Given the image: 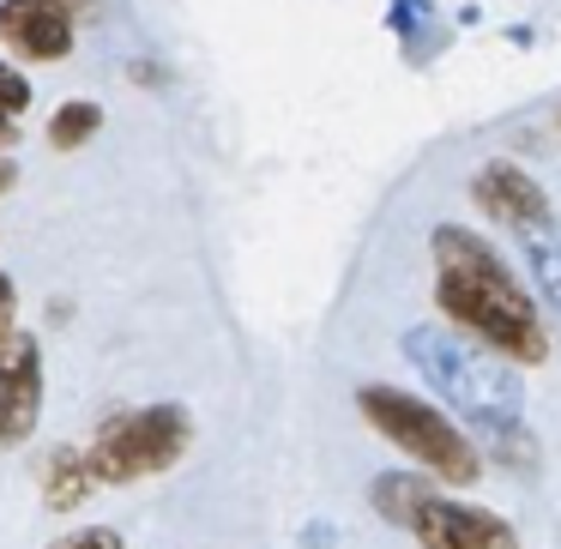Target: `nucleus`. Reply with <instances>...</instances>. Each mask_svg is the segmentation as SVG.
Here are the masks:
<instances>
[{"mask_svg": "<svg viewBox=\"0 0 561 549\" xmlns=\"http://www.w3.org/2000/svg\"><path fill=\"white\" fill-rule=\"evenodd\" d=\"M37 411H43V351L31 332H7L0 339V447H19L37 428Z\"/></svg>", "mask_w": 561, "mask_h": 549, "instance_id": "423d86ee", "label": "nucleus"}, {"mask_svg": "<svg viewBox=\"0 0 561 549\" xmlns=\"http://www.w3.org/2000/svg\"><path fill=\"white\" fill-rule=\"evenodd\" d=\"M428 254H435V302L453 327L471 332L477 344H489L507 363H543L549 356L543 314L483 236L465 230V224H440L428 236Z\"/></svg>", "mask_w": 561, "mask_h": 549, "instance_id": "f257e3e1", "label": "nucleus"}, {"mask_svg": "<svg viewBox=\"0 0 561 549\" xmlns=\"http://www.w3.org/2000/svg\"><path fill=\"white\" fill-rule=\"evenodd\" d=\"M49 549H122V531H110V525H85V531H67L61 544Z\"/></svg>", "mask_w": 561, "mask_h": 549, "instance_id": "ddd939ff", "label": "nucleus"}, {"mask_svg": "<svg viewBox=\"0 0 561 549\" xmlns=\"http://www.w3.org/2000/svg\"><path fill=\"white\" fill-rule=\"evenodd\" d=\"M423 495H428V483L423 477H380L375 483V507H380V519L387 525H404L411 531V519H416V507H423Z\"/></svg>", "mask_w": 561, "mask_h": 549, "instance_id": "9b49d317", "label": "nucleus"}, {"mask_svg": "<svg viewBox=\"0 0 561 549\" xmlns=\"http://www.w3.org/2000/svg\"><path fill=\"white\" fill-rule=\"evenodd\" d=\"M13 175H19V170H13V158H0V194L13 187Z\"/></svg>", "mask_w": 561, "mask_h": 549, "instance_id": "a211bd4d", "label": "nucleus"}, {"mask_svg": "<svg viewBox=\"0 0 561 549\" xmlns=\"http://www.w3.org/2000/svg\"><path fill=\"white\" fill-rule=\"evenodd\" d=\"M73 7L61 0H7L0 7V43L25 61H67L73 49Z\"/></svg>", "mask_w": 561, "mask_h": 549, "instance_id": "6e6552de", "label": "nucleus"}, {"mask_svg": "<svg viewBox=\"0 0 561 549\" xmlns=\"http://www.w3.org/2000/svg\"><path fill=\"white\" fill-rule=\"evenodd\" d=\"M61 7H73V13H91V0H61Z\"/></svg>", "mask_w": 561, "mask_h": 549, "instance_id": "6ab92c4d", "label": "nucleus"}, {"mask_svg": "<svg viewBox=\"0 0 561 549\" xmlns=\"http://www.w3.org/2000/svg\"><path fill=\"white\" fill-rule=\"evenodd\" d=\"M525 248V266H531V284L549 308H561V230L556 224H537V230L519 236Z\"/></svg>", "mask_w": 561, "mask_h": 549, "instance_id": "9d476101", "label": "nucleus"}, {"mask_svg": "<svg viewBox=\"0 0 561 549\" xmlns=\"http://www.w3.org/2000/svg\"><path fill=\"white\" fill-rule=\"evenodd\" d=\"M423 19H428V0H392L387 25L399 31V37H416V31H423Z\"/></svg>", "mask_w": 561, "mask_h": 549, "instance_id": "2eb2a0df", "label": "nucleus"}, {"mask_svg": "<svg viewBox=\"0 0 561 549\" xmlns=\"http://www.w3.org/2000/svg\"><path fill=\"white\" fill-rule=\"evenodd\" d=\"M13 146V110H0V151Z\"/></svg>", "mask_w": 561, "mask_h": 549, "instance_id": "f3484780", "label": "nucleus"}, {"mask_svg": "<svg viewBox=\"0 0 561 549\" xmlns=\"http://www.w3.org/2000/svg\"><path fill=\"white\" fill-rule=\"evenodd\" d=\"M103 477H98V465H91L85 447H55L49 465H43V501H49L55 513H73Z\"/></svg>", "mask_w": 561, "mask_h": 549, "instance_id": "1a4fd4ad", "label": "nucleus"}, {"mask_svg": "<svg viewBox=\"0 0 561 549\" xmlns=\"http://www.w3.org/2000/svg\"><path fill=\"white\" fill-rule=\"evenodd\" d=\"M7 314H13V284L0 278V339H7Z\"/></svg>", "mask_w": 561, "mask_h": 549, "instance_id": "dca6fc26", "label": "nucleus"}, {"mask_svg": "<svg viewBox=\"0 0 561 549\" xmlns=\"http://www.w3.org/2000/svg\"><path fill=\"white\" fill-rule=\"evenodd\" d=\"M411 531L423 549H519V537H513V525L501 513L471 507V501H447L435 489L423 495Z\"/></svg>", "mask_w": 561, "mask_h": 549, "instance_id": "39448f33", "label": "nucleus"}, {"mask_svg": "<svg viewBox=\"0 0 561 549\" xmlns=\"http://www.w3.org/2000/svg\"><path fill=\"white\" fill-rule=\"evenodd\" d=\"M98 127H103V110H98V103H61V110L49 115V146L73 151V146H85Z\"/></svg>", "mask_w": 561, "mask_h": 549, "instance_id": "f8f14e48", "label": "nucleus"}, {"mask_svg": "<svg viewBox=\"0 0 561 549\" xmlns=\"http://www.w3.org/2000/svg\"><path fill=\"white\" fill-rule=\"evenodd\" d=\"M0 110H13V115H25V110H31V85H25V73H13L7 61H0Z\"/></svg>", "mask_w": 561, "mask_h": 549, "instance_id": "4468645a", "label": "nucleus"}, {"mask_svg": "<svg viewBox=\"0 0 561 549\" xmlns=\"http://www.w3.org/2000/svg\"><path fill=\"white\" fill-rule=\"evenodd\" d=\"M194 441V423H187L182 404H146V411H122L91 435V465H98L103 483H139V477L170 471L175 459Z\"/></svg>", "mask_w": 561, "mask_h": 549, "instance_id": "20e7f679", "label": "nucleus"}, {"mask_svg": "<svg viewBox=\"0 0 561 549\" xmlns=\"http://www.w3.org/2000/svg\"><path fill=\"white\" fill-rule=\"evenodd\" d=\"M471 199L483 206V218H495L501 230H513V236L549 224V194L519 170V163H507V158L483 163V170L471 175Z\"/></svg>", "mask_w": 561, "mask_h": 549, "instance_id": "0eeeda50", "label": "nucleus"}, {"mask_svg": "<svg viewBox=\"0 0 561 549\" xmlns=\"http://www.w3.org/2000/svg\"><path fill=\"white\" fill-rule=\"evenodd\" d=\"M404 356L416 363V375L453 404L471 428H483L489 441L525 428V392L513 380L507 356H495L489 344H471L447 327H411L404 332Z\"/></svg>", "mask_w": 561, "mask_h": 549, "instance_id": "f03ea898", "label": "nucleus"}, {"mask_svg": "<svg viewBox=\"0 0 561 549\" xmlns=\"http://www.w3.org/2000/svg\"><path fill=\"white\" fill-rule=\"evenodd\" d=\"M356 411L363 423L375 428L380 441H392L399 453H411L423 471H435L440 483L465 489V483H483V459L477 447L465 441V428H453L435 404H423L416 392H399V387H363L356 392Z\"/></svg>", "mask_w": 561, "mask_h": 549, "instance_id": "7ed1b4c3", "label": "nucleus"}]
</instances>
